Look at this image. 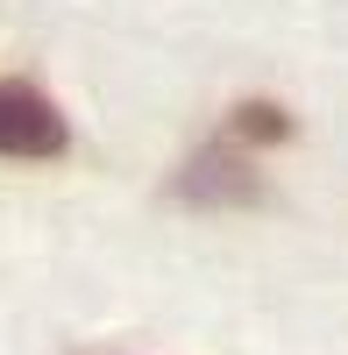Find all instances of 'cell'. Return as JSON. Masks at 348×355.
I'll list each match as a JSON object with an SVG mask.
<instances>
[{
    "label": "cell",
    "instance_id": "obj_3",
    "mask_svg": "<svg viewBox=\"0 0 348 355\" xmlns=\"http://www.w3.org/2000/svg\"><path fill=\"white\" fill-rule=\"evenodd\" d=\"M292 135H299V121L277 100H242L227 114V142H242V150H277V142H292Z\"/></svg>",
    "mask_w": 348,
    "mask_h": 355
},
{
    "label": "cell",
    "instance_id": "obj_1",
    "mask_svg": "<svg viewBox=\"0 0 348 355\" xmlns=\"http://www.w3.org/2000/svg\"><path fill=\"white\" fill-rule=\"evenodd\" d=\"M64 150H71V128H64V114L50 107V93L28 85V78H0V157L50 164Z\"/></svg>",
    "mask_w": 348,
    "mask_h": 355
},
{
    "label": "cell",
    "instance_id": "obj_2",
    "mask_svg": "<svg viewBox=\"0 0 348 355\" xmlns=\"http://www.w3.org/2000/svg\"><path fill=\"white\" fill-rule=\"evenodd\" d=\"M178 199L185 206H249V199H263V178L242 157V142H207L178 171Z\"/></svg>",
    "mask_w": 348,
    "mask_h": 355
}]
</instances>
